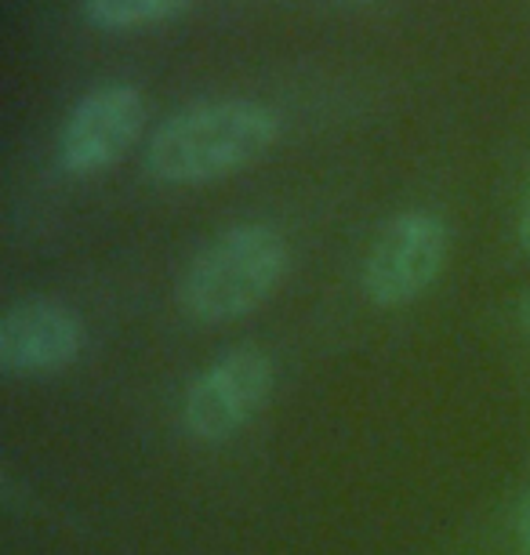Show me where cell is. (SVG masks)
Segmentation results:
<instances>
[{"mask_svg":"<svg viewBox=\"0 0 530 555\" xmlns=\"http://www.w3.org/2000/svg\"><path fill=\"white\" fill-rule=\"evenodd\" d=\"M85 349V323L51 298H29L0 323V366L15 378L59 374Z\"/></svg>","mask_w":530,"mask_h":555,"instance_id":"cell-6","label":"cell"},{"mask_svg":"<svg viewBox=\"0 0 530 555\" xmlns=\"http://www.w3.org/2000/svg\"><path fill=\"white\" fill-rule=\"evenodd\" d=\"M287 266V240L273 225H233L190 261L179 287L182 309L196 323L244 320L276 295Z\"/></svg>","mask_w":530,"mask_h":555,"instance_id":"cell-2","label":"cell"},{"mask_svg":"<svg viewBox=\"0 0 530 555\" xmlns=\"http://www.w3.org/2000/svg\"><path fill=\"white\" fill-rule=\"evenodd\" d=\"M516 244L530 258V178H527V190H523V201H519V215H516Z\"/></svg>","mask_w":530,"mask_h":555,"instance_id":"cell-8","label":"cell"},{"mask_svg":"<svg viewBox=\"0 0 530 555\" xmlns=\"http://www.w3.org/2000/svg\"><path fill=\"white\" fill-rule=\"evenodd\" d=\"M273 360L262 349H233L185 389L182 425L190 428L193 439L225 443L255 414H262V406L273 396Z\"/></svg>","mask_w":530,"mask_h":555,"instance_id":"cell-4","label":"cell"},{"mask_svg":"<svg viewBox=\"0 0 530 555\" xmlns=\"http://www.w3.org/2000/svg\"><path fill=\"white\" fill-rule=\"evenodd\" d=\"M519 323H523V331L530 334V291L523 295V301H519Z\"/></svg>","mask_w":530,"mask_h":555,"instance_id":"cell-10","label":"cell"},{"mask_svg":"<svg viewBox=\"0 0 530 555\" xmlns=\"http://www.w3.org/2000/svg\"><path fill=\"white\" fill-rule=\"evenodd\" d=\"M145 124V95L134 83H102L66 117L59 156L69 175H102L131 150Z\"/></svg>","mask_w":530,"mask_h":555,"instance_id":"cell-5","label":"cell"},{"mask_svg":"<svg viewBox=\"0 0 530 555\" xmlns=\"http://www.w3.org/2000/svg\"><path fill=\"white\" fill-rule=\"evenodd\" d=\"M451 236L429 211H403L389 218L363 261V295L378 309H400L422 298L447 266Z\"/></svg>","mask_w":530,"mask_h":555,"instance_id":"cell-3","label":"cell"},{"mask_svg":"<svg viewBox=\"0 0 530 555\" xmlns=\"http://www.w3.org/2000/svg\"><path fill=\"white\" fill-rule=\"evenodd\" d=\"M193 0H85L80 12L95 29H113V34H128V29L157 26L168 18H179L190 12Z\"/></svg>","mask_w":530,"mask_h":555,"instance_id":"cell-7","label":"cell"},{"mask_svg":"<svg viewBox=\"0 0 530 555\" xmlns=\"http://www.w3.org/2000/svg\"><path fill=\"white\" fill-rule=\"evenodd\" d=\"M284 124L255 99H215L174 113L145 145V171L164 185L230 178L273 150Z\"/></svg>","mask_w":530,"mask_h":555,"instance_id":"cell-1","label":"cell"},{"mask_svg":"<svg viewBox=\"0 0 530 555\" xmlns=\"http://www.w3.org/2000/svg\"><path fill=\"white\" fill-rule=\"evenodd\" d=\"M516 548L519 555H530V490L519 501V512H516Z\"/></svg>","mask_w":530,"mask_h":555,"instance_id":"cell-9","label":"cell"},{"mask_svg":"<svg viewBox=\"0 0 530 555\" xmlns=\"http://www.w3.org/2000/svg\"><path fill=\"white\" fill-rule=\"evenodd\" d=\"M349 4H363V0H349Z\"/></svg>","mask_w":530,"mask_h":555,"instance_id":"cell-11","label":"cell"}]
</instances>
